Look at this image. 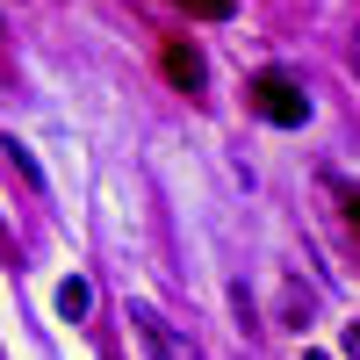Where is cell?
<instances>
[{"label":"cell","instance_id":"obj_4","mask_svg":"<svg viewBox=\"0 0 360 360\" xmlns=\"http://www.w3.org/2000/svg\"><path fill=\"white\" fill-rule=\"evenodd\" d=\"M180 8H188V15H202V22H224L238 0H180Z\"/></svg>","mask_w":360,"mask_h":360},{"label":"cell","instance_id":"obj_7","mask_svg":"<svg viewBox=\"0 0 360 360\" xmlns=\"http://www.w3.org/2000/svg\"><path fill=\"white\" fill-rule=\"evenodd\" d=\"M0 37H8V22H0Z\"/></svg>","mask_w":360,"mask_h":360},{"label":"cell","instance_id":"obj_3","mask_svg":"<svg viewBox=\"0 0 360 360\" xmlns=\"http://www.w3.org/2000/svg\"><path fill=\"white\" fill-rule=\"evenodd\" d=\"M86 303H94V295H86V281H65V288H58V310H65V317H79Z\"/></svg>","mask_w":360,"mask_h":360},{"label":"cell","instance_id":"obj_1","mask_svg":"<svg viewBox=\"0 0 360 360\" xmlns=\"http://www.w3.org/2000/svg\"><path fill=\"white\" fill-rule=\"evenodd\" d=\"M245 101H252V115H266L274 130H303V123H310V94H303L288 72H259V79L245 86Z\"/></svg>","mask_w":360,"mask_h":360},{"label":"cell","instance_id":"obj_2","mask_svg":"<svg viewBox=\"0 0 360 360\" xmlns=\"http://www.w3.org/2000/svg\"><path fill=\"white\" fill-rule=\"evenodd\" d=\"M159 65H166V79L180 86V94H202V79H209V65H202V51H195L188 37H173V44L159 51Z\"/></svg>","mask_w":360,"mask_h":360},{"label":"cell","instance_id":"obj_6","mask_svg":"<svg viewBox=\"0 0 360 360\" xmlns=\"http://www.w3.org/2000/svg\"><path fill=\"white\" fill-rule=\"evenodd\" d=\"M346 58H353V72H360V29H353V44H346Z\"/></svg>","mask_w":360,"mask_h":360},{"label":"cell","instance_id":"obj_5","mask_svg":"<svg viewBox=\"0 0 360 360\" xmlns=\"http://www.w3.org/2000/svg\"><path fill=\"white\" fill-rule=\"evenodd\" d=\"M346 353H353V360H360V324H346Z\"/></svg>","mask_w":360,"mask_h":360},{"label":"cell","instance_id":"obj_8","mask_svg":"<svg viewBox=\"0 0 360 360\" xmlns=\"http://www.w3.org/2000/svg\"><path fill=\"white\" fill-rule=\"evenodd\" d=\"M310 360H324V353H310Z\"/></svg>","mask_w":360,"mask_h":360}]
</instances>
